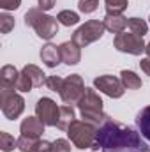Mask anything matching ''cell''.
Listing matches in <instances>:
<instances>
[{
  "mask_svg": "<svg viewBox=\"0 0 150 152\" xmlns=\"http://www.w3.org/2000/svg\"><path fill=\"white\" fill-rule=\"evenodd\" d=\"M67 136L73 142L76 149H92L95 151V136H97V126L85 122V120H74L67 127Z\"/></svg>",
  "mask_w": 150,
  "mask_h": 152,
  "instance_id": "4",
  "label": "cell"
},
{
  "mask_svg": "<svg viewBox=\"0 0 150 152\" xmlns=\"http://www.w3.org/2000/svg\"><path fill=\"white\" fill-rule=\"evenodd\" d=\"M21 136H28V138H41V134L44 133V124L39 117H27L23 118L21 126H20Z\"/></svg>",
  "mask_w": 150,
  "mask_h": 152,
  "instance_id": "12",
  "label": "cell"
},
{
  "mask_svg": "<svg viewBox=\"0 0 150 152\" xmlns=\"http://www.w3.org/2000/svg\"><path fill=\"white\" fill-rule=\"evenodd\" d=\"M62 83H64V78H60V76H48L46 81H44V85L53 92H60Z\"/></svg>",
  "mask_w": 150,
  "mask_h": 152,
  "instance_id": "27",
  "label": "cell"
},
{
  "mask_svg": "<svg viewBox=\"0 0 150 152\" xmlns=\"http://www.w3.org/2000/svg\"><path fill=\"white\" fill-rule=\"evenodd\" d=\"M113 46L122 51V53H129V55H141L147 48V44L143 42V37L133 34V32H120L117 34L115 39H113Z\"/></svg>",
  "mask_w": 150,
  "mask_h": 152,
  "instance_id": "8",
  "label": "cell"
},
{
  "mask_svg": "<svg viewBox=\"0 0 150 152\" xmlns=\"http://www.w3.org/2000/svg\"><path fill=\"white\" fill-rule=\"evenodd\" d=\"M18 149L21 152H51V143L41 138H28L20 136L18 138Z\"/></svg>",
  "mask_w": 150,
  "mask_h": 152,
  "instance_id": "11",
  "label": "cell"
},
{
  "mask_svg": "<svg viewBox=\"0 0 150 152\" xmlns=\"http://www.w3.org/2000/svg\"><path fill=\"white\" fill-rule=\"evenodd\" d=\"M12 28H14V18L9 16L7 12H2L0 14V32L2 34H9Z\"/></svg>",
  "mask_w": 150,
  "mask_h": 152,
  "instance_id": "25",
  "label": "cell"
},
{
  "mask_svg": "<svg viewBox=\"0 0 150 152\" xmlns=\"http://www.w3.org/2000/svg\"><path fill=\"white\" fill-rule=\"evenodd\" d=\"M0 108H2V113H4L5 118L14 120L23 113L25 99L18 92H14V88H4L2 87V90H0Z\"/></svg>",
  "mask_w": 150,
  "mask_h": 152,
  "instance_id": "6",
  "label": "cell"
},
{
  "mask_svg": "<svg viewBox=\"0 0 150 152\" xmlns=\"http://www.w3.org/2000/svg\"><path fill=\"white\" fill-rule=\"evenodd\" d=\"M25 25L32 27L36 30V34L44 41L53 39L58 32V20L46 14L39 7H32L25 12Z\"/></svg>",
  "mask_w": 150,
  "mask_h": 152,
  "instance_id": "3",
  "label": "cell"
},
{
  "mask_svg": "<svg viewBox=\"0 0 150 152\" xmlns=\"http://www.w3.org/2000/svg\"><path fill=\"white\" fill-rule=\"evenodd\" d=\"M94 88L99 90V92H103V94H106V96L111 97V99L122 97L124 92H125V87H124L122 80L117 78V76H111V75L97 76V78L94 80Z\"/></svg>",
  "mask_w": 150,
  "mask_h": 152,
  "instance_id": "9",
  "label": "cell"
},
{
  "mask_svg": "<svg viewBox=\"0 0 150 152\" xmlns=\"http://www.w3.org/2000/svg\"><path fill=\"white\" fill-rule=\"evenodd\" d=\"M41 60L44 62L46 67H57L62 62V55H60V46L57 44H44L41 50Z\"/></svg>",
  "mask_w": 150,
  "mask_h": 152,
  "instance_id": "14",
  "label": "cell"
},
{
  "mask_svg": "<svg viewBox=\"0 0 150 152\" xmlns=\"http://www.w3.org/2000/svg\"><path fill=\"white\" fill-rule=\"evenodd\" d=\"M106 12H124L129 5L127 0H104Z\"/></svg>",
  "mask_w": 150,
  "mask_h": 152,
  "instance_id": "24",
  "label": "cell"
},
{
  "mask_svg": "<svg viewBox=\"0 0 150 152\" xmlns=\"http://www.w3.org/2000/svg\"><path fill=\"white\" fill-rule=\"evenodd\" d=\"M104 30H106V27H104L103 21H99V20H88V21H85L74 34H73V39L71 41L76 42L79 48H85V46L99 41V39L104 36Z\"/></svg>",
  "mask_w": 150,
  "mask_h": 152,
  "instance_id": "5",
  "label": "cell"
},
{
  "mask_svg": "<svg viewBox=\"0 0 150 152\" xmlns=\"http://www.w3.org/2000/svg\"><path fill=\"white\" fill-rule=\"evenodd\" d=\"M149 20H150V18H149Z\"/></svg>",
  "mask_w": 150,
  "mask_h": 152,
  "instance_id": "34",
  "label": "cell"
},
{
  "mask_svg": "<svg viewBox=\"0 0 150 152\" xmlns=\"http://www.w3.org/2000/svg\"><path fill=\"white\" fill-rule=\"evenodd\" d=\"M74 110L71 104H64L60 106V115H58V122H57V127L62 129V131H67V127L74 122Z\"/></svg>",
  "mask_w": 150,
  "mask_h": 152,
  "instance_id": "19",
  "label": "cell"
},
{
  "mask_svg": "<svg viewBox=\"0 0 150 152\" xmlns=\"http://www.w3.org/2000/svg\"><path fill=\"white\" fill-rule=\"evenodd\" d=\"M21 73H23V75L30 80V83H32L34 87H41V85L46 81V75L42 73V69H41V67H37V66H34V64L25 66V67L21 69Z\"/></svg>",
  "mask_w": 150,
  "mask_h": 152,
  "instance_id": "18",
  "label": "cell"
},
{
  "mask_svg": "<svg viewBox=\"0 0 150 152\" xmlns=\"http://www.w3.org/2000/svg\"><path fill=\"white\" fill-rule=\"evenodd\" d=\"M120 80H122V83H124V87L127 88V90H138V88H141V78L136 75L134 71H127V69H124L122 73H120Z\"/></svg>",
  "mask_w": 150,
  "mask_h": 152,
  "instance_id": "20",
  "label": "cell"
},
{
  "mask_svg": "<svg viewBox=\"0 0 150 152\" xmlns=\"http://www.w3.org/2000/svg\"><path fill=\"white\" fill-rule=\"evenodd\" d=\"M78 110H79V115L85 122H90L97 127L108 117L103 110V99L99 97V94L94 88H85L81 99L78 101Z\"/></svg>",
  "mask_w": 150,
  "mask_h": 152,
  "instance_id": "2",
  "label": "cell"
},
{
  "mask_svg": "<svg viewBox=\"0 0 150 152\" xmlns=\"http://www.w3.org/2000/svg\"><path fill=\"white\" fill-rule=\"evenodd\" d=\"M57 20L64 27H73L76 23H79V16H78V12H74V11H60L57 14Z\"/></svg>",
  "mask_w": 150,
  "mask_h": 152,
  "instance_id": "22",
  "label": "cell"
},
{
  "mask_svg": "<svg viewBox=\"0 0 150 152\" xmlns=\"http://www.w3.org/2000/svg\"><path fill=\"white\" fill-rule=\"evenodd\" d=\"M85 88L87 87L83 83V78L79 75H71L67 78H64V83H62V88H60L58 94H60V99L66 104H78Z\"/></svg>",
  "mask_w": 150,
  "mask_h": 152,
  "instance_id": "7",
  "label": "cell"
},
{
  "mask_svg": "<svg viewBox=\"0 0 150 152\" xmlns=\"http://www.w3.org/2000/svg\"><path fill=\"white\" fill-rule=\"evenodd\" d=\"M55 2L57 0H37V5H39V9L41 11H50V9H53L55 7Z\"/></svg>",
  "mask_w": 150,
  "mask_h": 152,
  "instance_id": "30",
  "label": "cell"
},
{
  "mask_svg": "<svg viewBox=\"0 0 150 152\" xmlns=\"http://www.w3.org/2000/svg\"><path fill=\"white\" fill-rule=\"evenodd\" d=\"M145 53H147V57L150 58V42L147 44V48H145Z\"/></svg>",
  "mask_w": 150,
  "mask_h": 152,
  "instance_id": "32",
  "label": "cell"
},
{
  "mask_svg": "<svg viewBox=\"0 0 150 152\" xmlns=\"http://www.w3.org/2000/svg\"><path fill=\"white\" fill-rule=\"evenodd\" d=\"M127 28H129L133 34L143 37V36L149 32V23H147L145 20H141V18H127Z\"/></svg>",
  "mask_w": 150,
  "mask_h": 152,
  "instance_id": "21",
  "label": "cell"
},
{
  "mask_svg": "<svg viewBox=\"0 0 150 152\" xmlns=\"http://www.w3.org/2000/svg\"><path fill=\"white\" fill-rule=\"evenodd\" d=\"M58 115H60V106H57V103L50 97H41L36 104V117L42 120L44 126H55L58 122Z\"/></svg>",
  "mask_w": 150,
  "mask_h": 152,
  "instance_id": "10",
  "label": "cell"
},
{
  "mask_svg": "<svg viewBox=\"0 0 150 152\" xmlns=\"http://www.w3.org/2000/svg\"><path fill=\"white\" fill-rule=\"evenodd\" d=\"M21 5V0H0V7L4 11H14Z\"/></svg>",
  "mask_w": 150,
  "mask_h": 152,
  "instance_id": "29",
  "label": "cell"
},
{
  "mask_svg": "<svg viewBox=\"0 0 150 152\" xmlns=\"http://www.w3.org/2000/svg\"><path fill=\"white\" fill-rule=\"evenodd\" d=\"M99 5V0H79L78 2V9L83 12V14H90L97 9Z\"/></svg>",
  "mask_w": 150,
  "mask_h": 152,
  "instance_id": "26",
  "label": "cell"
},
{
  "mask_svg": "<svg viewBox=\"0 0 150 152\" xmlns=\"http://www.w3.org/2000/svg\"><path fill=\"white\" fill-rule=\"evenodd\" d=\"M103 23H104L106 30H110L113 34H120L127 28V18L122 12H106Z\"/></svg>",
  "mask_w": 150,
  "mask_h": 152,
  "instance_id": "15",
  "label": "cell"
},
{
  "mask_svg": "<svg viewBox=\"0 0 150 152\" xmlns=\"http://www.w3.org/2000/svg\"><path fill=\"white\" fill-rule=\"evenodd\" d=\"M140 67H141V71H143L147 76H150V58H149V57L141 58V62H140Z\"/></svg>",
  "mask_w": 150,
  "mask_h": 152,
  "instance_id": "31",
  "label": "cell"
},
{
  "mask_svg": "<svg viewBox=\"0 0 150 152\" xmlns=\"http://www.w3.org/2000/svg\"><path fill=\"white\" fill-rule=\"evenodd\" d=\"M60 55H62V62L67 66H76L81 60V50L73 41H66L60 44Z\"/></svg>",
  "mask_w": 150,
  "mask_h": 152,
  "instance_id": "13",
  "label": "cell"
},
{
  "mask_svg": "<svg viewBox=\"0 0 150 152\" xmlns=\"http://www.w3.org/2000/svg\"><path fill=\"white\" fill-rule=\"evenodd\" d=\"M18 147V140H14V136H11L9 133L2 131L0 133V149L4 152H11Z\"/></svg>",
  "mask_w": 150,
  "mask_h": 152,
  "instance_id": "23",
  "label": "cell"
},
{
  "mask_svg": "<svg viewBox=\"0 0 150 152\" xmlns=\"http://www.w3.org/2000/svg\"><path fill=\"white\" fill-rule=\"evenodd\" d=\"M136 126H138V131L140 134L150 142V106L141 108V112H138L136 115Z\"/></svg>",
  "mask_w": 150,
  "mask_h": 152,
  "instance_id": "17",
  "label": "cell"
},
{
  "mask_svg": "<svg viewBox=\"0 0 150 152\" xmlns=\"http://www.w3.org/2000/svg\"><path fill=\"white\" fill-rule=\"evenodd\" d=\"M145 152H150V147H149V149H147V151H145Z\"/></svg>",
  "mask_w": 150,
  "mask_h": 152,
  "instance_id": "33",
  "label": "cell"
},
{
  "mask_svg": "<svg viewBox=\"0 0 150 152\" xmlns=\"http://www.w3.org/2000/svg\"><path fill=\"white\" fill-rule=\"evenodd\" d=\"M18 78H20V73L14 66H4L0 69V83L4 88H16Z\"/></svg>",
  "mask_w": 150,
  "mask_h": 152,
  "instance_id": "16",
  "label": "cell"
},
{
  "mask_svg": "<svg viewBox=\"0 0 150 152\" xmlns=\"http://www.w3.org/2000/svg\"><path fill=\"white\" fill-rule=\"evenodd\" d=\"M97 149L103 152H145L149 145L141 140L140 131L106 117V120L97 127L95 151Z\"/></svg>",
  "mask_w": 150,
  "mask_h": 152,
  "instance_id": "1",
  "label": "cell"
},
{
  "mask_svg": "<svg viewBox=\"0 0 150 152\" xmlns=\"http://www.w3.org/2000/svg\"><path fill=\"white\" fill-rule=\"evenodd\" d=\"M51 152H71V143L64 138L51 142Z\"/></svg>",
  "mask_w": 150,
  "mask_h": 152,
  "instance_id": "28",
  "label": "cell"
}]
</instances>
